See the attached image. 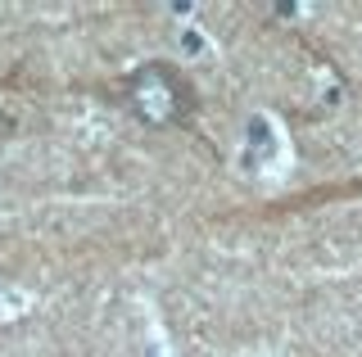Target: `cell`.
I'll return each mask as SVG.
<instances>
[{"label":"cell","mask_w":362,"mask_h":357,"mask_svg":"<svg viewBox=\"0 0 362 357\" xmlns=\"http://www.w3.org/2000/svg\"><path fill=\"white\" fill-rule=\"evenodd\" d=\"M118 104L145 127H186L195 114V86L173 59H150L118 82Z\"/></svg>","instance_id":"1"}]
</instances>
